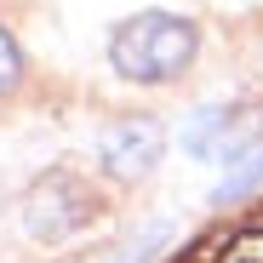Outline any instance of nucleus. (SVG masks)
I'll return each instance as SVG.
<instances>
[{"label": "nucleus", "instance_id": "f257e3e1", "mask_svg": "<svg viewBox=\"0 0 263 263\" xmlns=\"http://www.w3.org/2000/svg\"><path fill=\"white\" fill-rule=\"evenodd\" d=\"M200 34L183 12H138L109 34V63L132 86H166L195 63Z\"/></svg>", "mask_w": 263, "mask_h": 263}, {"label": "nucleus", "instance_id": "f03ea898", "mask_svg": "<svg viewBox=\"0 0 263 263\" xmlns=\"http://www.w3.org/2000/svg\"><path fill=\"white\" fill-rule=\"evenodd\" d=\"M178 143L195 160H240L246 149H257V109L229 103V109H195L178 132Z\"/></svg>", "mask_w": 263, "mask_h": 263}, {"label": "nucleus", "instance_id": "7ed1b4c3", "mask_svg": "<svg viewBox=\"0 0 263 263\" xmlns=\"http://www.w3.org/2000/svg\"><path fill=\"white\" fill-rule=\"evenodd\" d=\"M160 155H166V126L149 120V115L115 120L98 138V160H103L109 178H120V183H143L149 172L160 166Z\"/></svg>", "mask_w": 263, "mask_h": 263}, {"label": "nucleus", "instance_id": "20e7f679", "mask_svg": "<svg viewBox=\"0 0 263 263\" xmlns=\"http://www.w3.org/2000/svg\"><path fill=\"white\" fill-rule=\"evenodd\" d=\"M86 206H92V200H86V189H80L74 178H63V172H52V178L29 195L23 223H29V235H40V240H63L69 229L86 223Z\"/></svg>", "mask_w": 263, "mask_h": 263}, {"label": "nucleus", "instance_id": "39448f33", "mask_svg": "<svg viewBox=\"0 0 263 263\" xmlns=\"http://www.w3.org/2000/svg\"><path fill=\"white\" fill-rule=\"evenodd\" d=\"M257 183H263V143H257V149H246L240 160H229V172H223V183L212 189V200L223 206V200H235V195H252Z\"/></svg>", "mask_w": 263, "mask_h": 263}, {"label": "nucleus", "instance_id": "423d86ee", "mask_svg": "<svg viewBox=\"0 0 263 263\" xmlns=\"http://www.w3.org/2000/svg\"><path fill=\"white\" fill-rule=\"evenodd\" d=\"M217 263H263V229H240V235L223 246Z\"/></svg>", "mask_w": 263, "mask_h": 263}, {"label": "nucleus", "instance_id": "0eeeda50", "mask_svg": "<svg viewBox=\"0 0 263 263\" xmlns=\"http://www.w3.org/2000/svg\"><path fill=\"white\" fill-rule=\"evenodd\" d=\"M17 80H23V52H17V40L0 29V98H6Z\"/></svg>", "mask_w": 263, "mask_h": 263}]
</instances>
